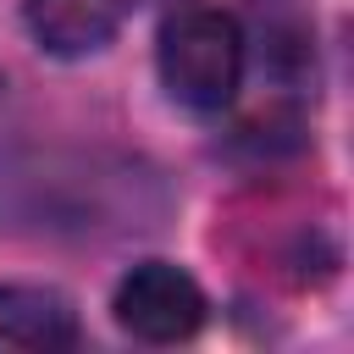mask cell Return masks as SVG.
<instances>
[{"label": "cell", "instance_id": "1", "mask_svg": "<svg viewBox=\"0 0 354 354\" xmlns=\"http://www.w3.org/2000/svg\"><path fill=\"white\" fill-rule=\"evenodd\" d=\"M243 66H249V39H243L238 17L221 6H183L177 0V11L160 28V44H155L160 88L183 111L216 116L238 100Z\"/></svg>", "mask_w": 354, "mask_h": 354}, {"label": "cell", "instance_id": "2", "mask_svg": "<svg viewBox=\"0 0 354 354\" xmlns=\"http://www.w3.org/2000/svg\"><path fill=\"white\" fill-rule=\"evenodd\" d=\"M111 315L138 343H183L205 326V288L171 260H138L111 288Z\"/></svg>", "mask_w": 354, "mask_h": 354}, {"label": "cell", "instance_id": "3", "mask_svg": "<svg viewBox=\"0 0 354 354\" xmlns=\"http://www.w3.org/2000/svg\"><path fill=\"white\" fill-rule=\"evenodd\" d=\"M127 6L133 0H22V22L44 55L83 61L116 39Z\"/></svg>", "mask_w": 354, "mask_h": 354}, {"label": "cell", "instance_id": "4", "mask_svg": "<svg viewBox=\"0 0 354 354\" xmlns=\"http://www.w3.org/2000/svg\"><path fill=\"white\" fill-rule=\"evenodd\" d=\"M0 343L11 348H66L77 343V310L61 288L0 282Z\"/></svg>", "mask_w": 354, "mask_h": 354}, {"label": "cell", "instance_id": "5", "mask_svg": "<svg viewBox=\"0 0 354 354\" xmlns=\"http://www.w3.org/2000/svg\"><path fill=\"white\" fill-rule=\"evenodd\" d=\"M260 72H271V77H282V83L315 72L310 28H304L299 11L282 6V0H266V6H260Z\"/></svg>", "mask_w": 354, "mask_h": 354}]
</instances>
